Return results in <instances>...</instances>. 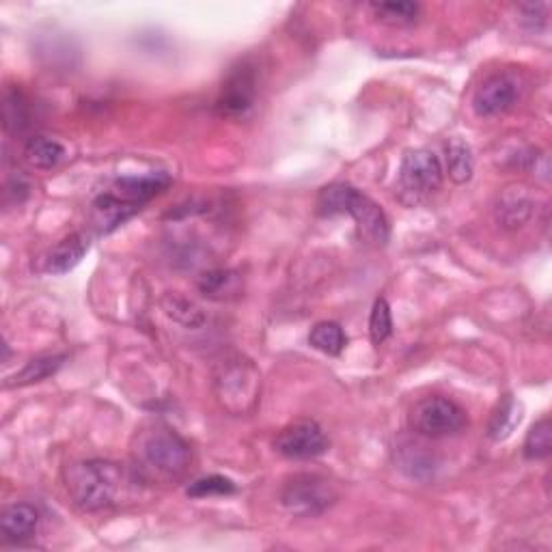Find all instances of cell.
I'll use <instances>...</instances> for the list:
<instances>
[{
  "label": "cell",
  "instance_id": "obj_1",
  "mask_svg": "<svg viewBox=\"0 0 552 552\" xmlns=\"http://www.w3.org/2000/svg\"><path fill=\"white\" fill-rule=\"evenodd\" d=\"M141 483L132 468L110 460H85L65 468V488L82 512L115 507Z\"/></svg>",
  "mask_w": 552,
  "mask_h": 552
},
{
  "label": "cell",
  "instance_id": "obj_2",
  "mask_svg": "<svg viewBox=\"0 0 552 552\" xmlns=\"http://www.w3.org/2000/svg\"><path fill=\"white\" fill-rule=\"evenodd\" d=\"M132 471L141 483H171L188 471L190 447L164 423H151L136 434Z\"/></svg>",
  "mask_w": 552,
  "mask_h": 552
},
{
  "label": "cell",
  "instance_id": "obj_3",
  "mask_svg": "<svg viewBox=\"0 0 552 552\" xmlns=\"http://www.w3.org/2000/svg\"><path fill=\"white\" fill-rule=\"evenodd\" d=\"M317 210L324 216H352L358 231H361V236L371 244L384 246L389 242L391 225L382 207L350 184L326 186L320 192V197H317Z\"/></svg>",
  "mask_w": 552,
  "mask_h": 552
},
{
  "label": "cell",
  "instance_id": "obj_4",
  "mask_svg": "<svg viewBox=\"0 0 552 552\" xmlns=\"http://www.w3.org/2000/svg\"><path fill=\"white\" fill-rule=\"evenodd\" d=\"M259 371L251 361L244 358H229L225 365H220L214 389L218 402L231 414H246L255 408L259 397Z\"/></svg>",
  "mask_w": 552,
  "mask_h": 552
},
{
  "label": "cell",
  "instance_id": "obj_5",
  "mask_svg": "<svg viewBox=\"0 0 552 552\" xmlns=\"http://www.w3.org/2000/svg\"><path fill=\"white\" fill-rule=\"evenodd\" d=\"M337 490L333 481L322 475L300 473L289 477L281 490V503L294 516L315 518L322 516L337 501Z\"/></svg>",
  "mask_w": 552,
  "mask_h": 552
},
{
  "label": "cell",
  "instance_id": "obj_6",
  "mask_svg": "<svg viewBox=\"0 0 552 552\" xmlns=\"http://www.w3.org/2000/svg\"><path fill=\"white\" fill-rule=\"evenodd\" d=\"M466 412L447 397H425L410 410V427L427 438H445L462 432Z\"/></svg>",
  "mask_w": 552,
  "mask_h": 552
},
{
  "label": "cell",
  "instance_id": "obj_7",
  "mask_svg": "<svg viewBox=\"0 0 552 552\" xmlns=\"http://www.w3.org/2000/svg\"><path fill=\"white\" fill-rule=\"evenodd\" d=\"M443 164L430 149H412L402 160L399 169V190L404 197H410V203H417L434 192L443 184Z\"/></svg>",
  "mask_w": 552,
  "mask_h": 552
},
{
  "label": "cell",
  "instance_id": "obj_8",
  "mask_svg": "<svg viewBox=\"0 0 552 552\" xmlns=\"http://www.w3.org/2000/svg\"><path fill=\"white\" fill-rule=\"evenodd\" d=\"M274 449L287 460H313L328 451V438L317 421L298 419L283 427L274 440Z\"/></svg>",
  "mask_w": 552,
  "mask_h": 552
},
{
  "label": "cell",
  "instance_id": "obj_9",
  "mask_svg": "<svg viewBox=\"0 0 552 552\" xmlns=\"http://www.w3.org/2000/svg\"><path fill=\"white\" fill-rule=\"evenodd\" d=\"M259 85L257 65L251 61H240L231 67L227 80L223 82V91L218 95L216 110L223 117H240L253 106Z\"/></svg>",
  "mask_w": 552,
  "mask_h": 552
},
{
  "label": "cell",
  "instance_id": "obj_10",
  "mask_svg": "<svg viewBox=\"0 0 552 552\" xmlns=\"http://www.w3.org/2000/svg\"><path fill=\"white\" fill-rule=\"evenodd\" d=\"M520 100V85L514 76L494 74L481 82L473 95V110L481 119L499 117L512 110Z\"/></svg>",
  "mask_w": 552,
  "mask_h": 552
},
{
  "label": "cell",
  "instance_id": "obj_11",
  "mask_svg": "<svg viewBox=\"0 0 552 552\" xmlns=\"http://www.w3.org/2000/svg\"><path fill=\"white\" fill-rule=\"evenodd\" d=\"M171 184H173L171 175L164 171L141 175V177H136V175L134 177H119L113 184V195L136 205L138 210H141L145 203L162 195V192L167 190Z\"/></svg>",
  "mask_w": 552,
  "mask_h": 552
},
{
  "label": "cell",
  "instance_id": "obj_12",
  "mask_svg": "<svg viewBox=\"0 0 552 552\" xmlns=\"http://www.w3.org/2000/svg\"><path fill=\"white\" fill-rule=\"evenodd\" d=\"M496 220L501 227L516 231L529 223L535 214L533 199L522 188H507L496 201Z\"/></svg>",
  "mask_w": 552,
  "mask_h": 552
},
{
  "label": "cell",
  "instance_id": "obj_13",
  "mask_svg": "<svg viewBox=\"0 0 552 552\" xmlns=\"http://www.w3.org/2000/svg\"><path fill=\"white\" fill-rule=\"evenodd\" d=\"M89 251V236L85 233H72L63 238L59 244H54L44 257V270L50 274H67L74 270L82 257Z\"/></svg>",
  "mask_w": 552,
  "mask_h": 552
},
{
  "label": "cell",
  "instance_id": "obj_14",
  "mask_svg": "<svg viewBox=\"0 0 552 552\" xmlns=\"http://www.w3.org/2000/svg\"><path fill=\"white\" fill-rule=\"evenodd\" d=\"M39 527V512L29 503H13L9 505L3 518H0V531L7 542H26L31 540Z\"/></svg>",
  "mask_w": 552,
  "mask_h": 552
},
{
  "label": "cell",
  "instance_id": "obj_15",
  "mask_svg": "<svg viewBox=\"0 0 552 552\" xmlns=\"http://www.w3.org/2000/svg\"><path fill=\"white\" fill-rule=\"evenodd\" d=\"M91 207H93V227L98 229V233H104V236L121 227L128 218H132L138 212L136 205L115 197L113 192L100 195L93 201Z\"/></svg>",
  "mask_w": 552,
  "mask_h": 552
},
{
  "label": "cell",
  "instance_id": "obj_16",
  "mask_svg": "<svg viewBox=\"0 0 552 552\" xmlns=\"http://www.w3.org/2000/svg\"><path fill=\"white\" fill-rule=\"evenodd\" d=\"M67 151L63 143H59L57 138L37 134L29 138V143L24 145V160L31 164L37 171H52L57 169L59 164L65 160Z\"/></svg>",
  "mask_w": 552,
  "mask_h": 552
},
{
  "label": "cell",
  "instance_id": "obj_17",
  "mask_svg": "<svg viewBox=\"0 0 552 552\" xmlns=\"http://www.w3.org/2000/svg\"><path fill=\"white\" fill-rule=\"evenodd\" d=\"M199 292L210 298V300H229V298H236L240 294L242 289V276L238 272L233 270H225V268H218V270H210L205 272L199 283Z\"/></svg>",
  "mask_w": 552,
  "mask_h": 552
},
{
  "label": "cell",
  "instance_id": "obj_18",
  "mask_svg": "<svg viewBox=\"0 0 552 552\" xmlns=\"http://www.w3.org/2000/svg\"><path fill=\"white\" fill-rule=\"evenodd\" d=\"M65 354H46V356H37L33 361L26 363L16 376L9 378L5 382L7 389L11 386H29L35 382H44L46 378L54 376L61 369V365L65 363Z\"/></svg>",
  "mask_w": 552,
  "mask_h": 552
},
{
  "label": "cell",
  "instance_id": "obj_19",
  "mask_svg": "<svg viewBox=\"0 0 552 552\" xmlns=\"http://www.w3.org/2000/svg\"><path fill=\"white\" fill-rule=\"evenodd\" d=\"M447 154V175L453 184H466L471 182L475 171V158L473 149L462 138H451L445 145Z\"/></svg>",
  "mask_w": 552,
  "mask_h": 552
},
{
  "label": "cell",
  "instance_id": "obj_20",
  "mask_svg": "<svg viewBox=\"0 0 552 552\" xmlns=\"http://www.w3.org/2000/svg\"><path fill=\"white\" fill-rule=\"evenodd\" d=\"M3 121L5 130L20 134L31 126V108L29 100L24 98L20 89H7L3 98Z\"/></svg>",
  "mask_w": 552,
  "mask_h": 552
},
{
  "label": "cell",
  "instance_id": "obj_21",
  "mask_svg": "<svg viewBox=\"0 0 552 552\" xmlns=\"http://www.w3.org/2000/svg\"><path fill=\"white\" fill-rule=\"evenodd\" d=\"M309 343L317 352L339 356L345 350V345H348V337H345L343 328L337 322H320L311 328Z\"/></svg>",
  "mask_w": 552,
  "mask_h": 552
},
{
  "label": "cell",
  "instance_id": "obj_22",
  "mask_svg": "<svg viewBox=\"0 0 552 552\" xmlns=\"http://www.w3.org/2000/svg\"><path fill=\"white\" fill-rule=\"evenodd\" d=\"M162 309L173 322L182 324L186 328H201L205 324V313L195 305V302L179 294L162 296Z\"/></svg>",
  "mask_w": 552,
  "mask_h": 552
},
{
  "label": "cell",
  "instance_id": "obj_23",
  "mask_svg": "<svg viewBox=\"0 0 552 552\" xmlns=\"http://www.w3.org/2000/svg\"><path fill=\"white\" fill-rule=\"evenodd\" d=\"M369 9L386 26H410L419 20V3H371Z\"/></svg>",
  "mask_w": 552,
  "mask_h": 552
},
{
  "label": "cell",
  "instance_id": "obj_24",
  "mask_svg": "<svg viewBox=\"0 0 552 552\" xmlns=\"http://www.w3.org/2000/svg\"><path fill=\"white\" fill-rule=\"evenodd\" d=\"M522 421V406L516 402L512 395H507L503 402L496 408L494 417L490 421V436L494 440H505L512 436L516 425Z\"/></svg>",
  "mask_w": 552,
  "mask_h": 552
},
{
  "label": "cell",
  "instance_id": "obj_25",
  "mask_svg": "<svg viewBox=\"0 0 552 552\" xmlns=\"http://www.w3.org/2000/svg\"><path fill=\"white\" fill-rule=\"evenodd\" d=\"M550 451H552V425H550V419L544 417L531 427L527 438H524L522 453L527 460H546Z\"/></svg>",
  "mask_w": 552,
  "mask_h": 552
},
{
  "label": "cell",
  "instance_id": "obj_26",
  "mask_svg": "<svg viewBox=\"0 0 552 552\" xmlns=\"http://www.w3.org/2000/svg\"><path fill=\"white\" fill-rule=\"evenodd\" d=\"M393 333V315L386 298H378L369 315V335L376 345H382Z\"/></svg>",
  "mask_w": 552,
  "mask_h": 552
},
{
  "label": "cell",
  "instance_id": "obj_27",
  "mask_svg": "<svg viewBox=\"0 0 552 552\" xmlns=\"http://www.w3.org/2000/svg\"><path fill=\"white\" fill-rule=\"evenodd\" d=\"M233 492H236V483L223 475L201 477L197 481H192L186 490V494L192 496V499H205V496H229Z\"/></svg>",
  "mask_w": 552,
  "mask_h": 552
},
{
  "label": "cell",
  "instance_id": "obj_28",
  "mask_svg": "<svg viewBox=\"0 0 552 552\" xmlns=\"http://www.w3.org/2000/svg\"><path fill=\"white\" fill-rule=\"evenodd\" d=\"M520 11H522V22L529 24L533 31H540L548 20L546 18L548 5H522Z\"/></svg>",
  "mask_w": 552,
  "mask_h": 552
},
{
  "label": "cell",
  "instance_id": "obj_29",
  "mask_svg": "<svg viewBox=\"0 0 552 552\" xmlns=\"http://www.w3.org/2000/svg\"><path fill=\"white\" fill-rule=\"evenodd\" d=\"M29 190H31V186H29V182H26V179L22 177V175H18V177H13L11 179V182L7 184V190H5V199L9 201H13V203H22L26 197H29Z\"/></svg>",
  "mask_w": 552,
  "mask_h": 552
}]
</instances>
